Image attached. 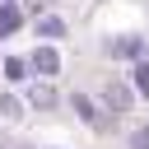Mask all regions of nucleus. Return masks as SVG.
Listing matches in <instances>:
<instances>
[{
    "instance_id": "obj_1",
    "label": "nucleus",
    "mask_w": 149,
    "mask_h": 149,
    "mask_svg": "<svg viewBox=\"0 0 149 149\" xmlns=\"http://www.w3.org/2000/svg\"><path fill=\"white\" fill-rule=\"evenodd\" d=\"M33 70H37V74H56V70H61L56 47H37V51H33Z\"/></svg>"
},
{
    "instance_id": "obj_2",
    "label": "nucleus",
    "mask_w": 149,
    "mask_h": 149,
    "mask_svg": "<svg viewBox=\"0 0 149 149\" xmlns=\"http://www.w3.org/2000/svg\"><path fill=\"white\" fill-rule=\"evenodd\" d=\"M107 51H112V56H140V51H144V42H140L135 33H126V37H112V42H107Z\"/></svg>"
},
{
    "instance_id": "obj_3",
    "label": "nucleus",
    "mask_w": 149,
    "mask_h": 149,
    "mask_svg": "<svg viewBox=\"0 0 149 149\" xmlns=\"http://www.w3.org/2000/svg\"><path fill=\"white\" fill-rule=\"evenodd\" d=\"M70 102H74V112H79V116H84V121H88V126H107V121H102V112H98V102H93V98H84V93H74V98H70Z\"/></svg>"
},
{
    "instance_id": "obj_4",
    "label": "nucleus",
    "mask_w": 149,
    "mask_h": 149,
    "mask_svg": "<svg viewBox=\"0 0 149 149\" xmlns=\"http://www.w3.org/2000/svg\"><path fill=\"white\" fill-rule=\"evenodd\" d=\"M102 102L116 107V112H126V107H130V93H126L121 84H107V88H102Z\"/></svg>"
},
{
    "instance_id": "obj_5",
    "label": "nucleus",
    "mask_w": 149,
    "mask_h": 149,
    "mask_svg": "<svg viewBox=\"0 0 149 149\" xmlns=\"http://www.w3.org/2000/svg\"><path fill=\"white\" fill-rule=\"evenodd\" d=\"M19 23H23V14H19L14 5H0V37H9Z\"/></svg>"
},
{
    "instance_id": "obj_6",
    "label": "nucleus",
    "mask_w": 149,
    "mask_h": 149,
    "mask_svg": "<svg viewBox=\"0 0 149 149\" xmlns=\"http://www.w3.org/2000/svg\"><path fill=\"white\" fill-rule=\"evenodd\" d=\"M37 33H42V37H61V33H65V23H61L56 14H47V19H37Z\"/></svg>"
},
{
    "instance_id": "obj_7",
    "label": "nucleus",
    "mask_w": 149,
    "mask_h": 149,
    "mask_svg": "<svg viewBox=\"0 0 149 149\" xmlns=\"http://www.w3.org/2000/svg\"><path fill=\"white\" fill-rule=\"evenodd\" d=\"M135 93H140V98H149V65H144V61L135 65Z\"/></svg>"
},
{
    "instance_id": "obj_8",
    "label": "nucleus",
    "mask_w": 149,
    "mask_h": 149,
    "mask_svg": "<svg viewBox=\"0 0 149 149\" xmlns=\"http://www.w3.org/2000/svg\"><path fill=\"white\" fill-rule=\"evenodd\" d=\"M28 102H33V107H51V88H37V84H33V88H28Z\"/></svg>"
},
{
    "instance_id": "obj_9",
    "label": "nucleus",
    "mask_w": 149,
    "mask_h": 149,
    "mask_svg": "<svg viewBox=\"0 0 149 149\" xmlns=\"http://www.w3.org/2000/svg\"><path fill=\"white\" fill-rule=\"evenodd\" d=\"M130 149H149V126H140V130L130 135Z\"/></svg>"
},
{
    "instance_id": "obj_10",
    "label": "nucleus",
    "mask_w": 149,
    "mask_h": 149,
    "mask_svg": "<svg viewBox=\"0 0 149 149\" xmlns=\"http://www.w3.org/2000/svg\"><path fill=\"white\" fill-rule=\"evenodd\" d=\"M23 70H28L23 61H9V65H5V74H9V79H23Z\"/></svg>"
},
{
    "instance_id": "obj_11",
    "label": "nucleus",
    "mask_w": 149,
    "mask_h": 149,
    "mask_svg": "<svg viewBox=\"0 0 149 149\" xmlns=\"http://www.w3.org/2000/svg\"><path fill=\"white\" fill-rule=\"evenodd\" d=\"M14 112H19V107H14L9 98H0V116H14Z\"/></svg>"
}]
</instances>
